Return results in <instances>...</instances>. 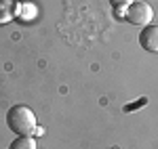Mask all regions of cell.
Returning a JSON list of instances; mask_svg holds the SVG:
<instances>
[{
    "label": "cell",
    "mask_w": 158,
    "mask_h": 149,
    "mask_svg": "<svg viewBox=\"0 0 158 149\" xmlns=\"http://www.w3.org/2000/svg\"><path fill=\"white\" fill-rule=\"evenodd\" d=\"M6 126L19 137H32L34 132H38L36 116L25 105H13L6 112Z\"/></svg>",
    "instance_id": "1"
},
{
    "label": "cell",
    "mask_w": 158,
    "mask_h": 149,
    "mask_svg": "<svg viewBox=\"0 0 158 149\" xmlns=\"http://www.w3.org/2000/svg\"><path fill=\"white\" fill-rule=\"evenodd\" d=\"M124 17H127V21L131 25H141V27H146V25H150V21H152L154 11H152V6H150L148 2H133L131 6H127Z\"/></svg>",
    "instance_id": "2"
},
{
    "label": "cell",
    "mask_w": 158,
    "mask_h": 149,
    "mask_svg": "<svg viewBox=\"0 0 158 149\" xmlns=\"http://www.w3.org/2000/svg\"><path fill=\"white\" fill-rule=\"evenodd\" d=\"M139 44L148 53H158V25H146L139 34Z\"/></svg>",
    "instance_id": "3"
},
{
    "label": "cell",
    "mask_w": 158,
    "mask_h": 149,
    "mask_svg": "<svg viewBox=\"0 0 158 149\" xmlns=\"http://www.w3.org/2000/svg\"><path fill=\"white\" fill-rule=\"evenodd\" d=\"M17 17V2L15 0H0V25L11 23Z\"/></svg>",
    "instance_id": "4"
},
{
    "label": "cell",
    "mask_w": 158,
    "mask_h": 149,
    "mask_svg": "<svg viewBox=\"0 0 158 149\" xmlns=\"http://www.w3.org/2000/svg\"><path fill=\"white\" fill-rule=\"evenodd\" d=\"M9 149H38V145L34 141V137H17V139H13Z\"/></svg>",
    "instance_id": "5"
},
{
    "label": "cell",
    "mask_w": 158,
    "mask_h": 149,
    "mask_svg": "<svg viewBox=\"0 0 158 149\" xmlns=\"http://www.w3.org/2000/svg\"><path fill=\"white\" fill-rule=\"evenodd\" d=\"M135 0H110V4L114 6V9H127V6H131Z\"/></svg>",
    "instance_id": "6"
}]
</instances>
